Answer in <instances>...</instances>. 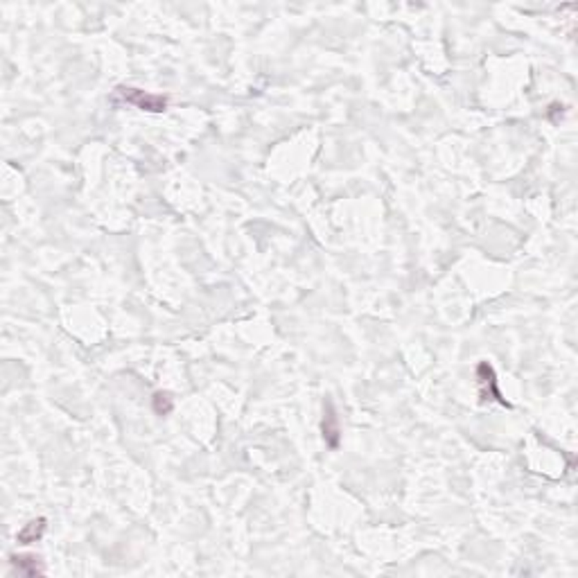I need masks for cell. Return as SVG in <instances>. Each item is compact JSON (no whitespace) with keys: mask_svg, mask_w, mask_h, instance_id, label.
Returning a JSON list of instances; mask_svg holds the SVG:
<instances>
[{"mask_svg":"<svg viewBox=\"0 0 578 578\" xmlns=\"http://www.w3.org/2000/svg\"><path fill=\"white\" fill-rule=\"evenodd\" d=\"M115 100L134 104L141 111H149V113H160L167 109V98H163V95H152V93H145L141 89H129V86L115 89Z\"/></svg>","mask_w":578,"mask_h":578,"instance_id":"cell-1","label":"cell"},{"mask_svg":"<svg viewBox=\"0 0 578 578\" xmlns=\"http://www.w3.org/2000/svg\"><path fill=\"white\" fill-rule=\"evenodd\" d=\"M477 380H479V395L484 402H499L504 406H510V402H506L501 398V391L497 389V375L488 361H481L477 366Z\"/></svg>","mask_w":578,"mask_h":578,"instance_id":"cell-2","label":"cell"},{"mask_svg":"<svg viewBox=\"0 0 578 578\" xmlns=\"http://www.w3.org/2000/svg\"><path fill=\"white\" fill-rule=\"evenodd\" d=\"M321 432H323V441L330 449L339 447L341 427H339V416L335 411L333 400H326V404H323V423H321Z\"/></svg>","mask_w":578,"mask_h":578,"instance_id":"cell-3","label":"cell"},{"mask_svg":"<svg viewBox=\"0 0 578 578\" xmlns=\"http://www.w3.org/2000/svg\"><path fill=\"white\" fill-rule=\"evenodd\" d=\"M44 533H46V520L44 518L32 520L30 524H25V527L18 531L16 542L18 544H32V542H37V540L44 538Z\"/></svg>","mask_w":578,"mask_h":578,"instance_id":"cell-4","label":"cell"},{"mask_svg":"<svg viewBox=\"0 0 578 578\" xmlns=\"http://www.w3.org/2000/svg\"><path fill=\"white\" fill-rule=\"evenodd\" d=\"M12 565L20 574L25 576H37V574H44V567H41V558L32 553H20V555H12Z\"/></svg>","mask_w":578,"mask_h":578,"instance_id":"cell-5","label":"cell"},{"mask_svg":"<svg viewBox=\"0 0 578 578\" xmlns=\"http://www.w3.org/2000/svg\"><path fill=\"white\" fill-rule=\"evenodd\" d=\"M172 406H174V402H172V398H169V393L158 391L154 395V409H156L158 416H167L169 411H172Z\"/></svg>","mask_w":578,"mask_h":578,"instance_id":"cell-6","label":"cell"}]
</instances>
